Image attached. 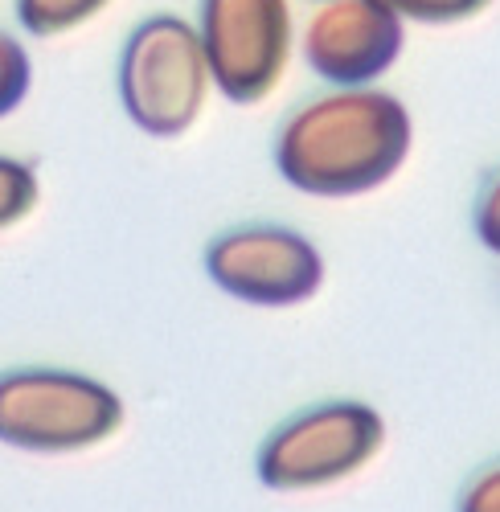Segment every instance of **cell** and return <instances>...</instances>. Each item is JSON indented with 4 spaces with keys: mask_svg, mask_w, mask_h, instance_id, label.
Segmentation results:
<instances>
[{
    "mask_svg": "<svg viewBox=\"0 0 500 512\" xmlns=\"http://www.w3.org/2000/svg\"><path fill=\"white\" fill-rule=\"evenodd\" d=\"M193 25L214 91L234 107L271 99L300 41L291 0H197Z\"/></svg>",
    "mask_w": 500,
    "mask_h": 512,
    "instance_id": "cell-5",
    "label": "cell"
},
{
    "mask_svg": "<svg viewBox=\"0 0 500 512\" xmlns=\"http://www.w3.org/2000/svg\"><path fill=\"white\" fill-rule=\"evenodd\" d=\"M119 107L148 140L189 136L214 95L197 25L181 13H148L128 29L115 62Z\"/></svg>",
    "mask_w": 500,
    "mask_h": 512,
    "instance_id": "cell-2",
    "label": "cell"
},
{
    "mask_svg": "<svg viewBox=\"0 0 500 512\" xmlns=\"http://www.w3.org/2000/svg\"><path fill=\"white\" fill-rule=\"evenodd\" d=\"M296 50L328 87H378L406 54V21L378 0H316Z\"/></svg>",
    "mask_w": 500,
    "mask_h": 512,
    "instance_id": "cell-7",
    "label": "cell"
},
{
    "mask_svg": "<svg viewBox=\"0 0 500 512\" xmlns=\"http://www.w3.org/2000/svg\"><path fill=\"white\" fill-rule=\"evenodd\" d=\"M41 201V177L29 160L0 152V234L21 226Z\"/></svg>",
    "mask_w": 500,
    "mask_h": 512,
    "instance_id": "cell-9",
    "label": "cell"
},
{
    "mask_svg": "<svg viewBox=\"0 0 500 512\" xmlns=\"http://www.w3.org/2000/svg\"><path fill=\"white\" fill-rule=\"evenodd\" d=\"M123 398L107 381L58 369L17 365L0 373V443L33 455H70L107 443L123 426Z\"/></svg>",
    "mask_w": 500,
    "mask_h": 512,
    "instance_id": "cell-3",
    "label": "cell"
},
{
    "mask_svg": "<svg viewBox=\"0 0 500 512\" xmlns=\"http://www.w3.org/2000/svg\"><path fill=\"white\" fill-rule=\"evenodd\" d=\"M406 25H464L492 9V0H378Z\"/></svg>",
    "mask_w": 500,
    "mask_h": 512,
    "instance_id": "cell-11",
    "label": "cell"
},
{
    "mask_svg": "<svg viewBox=\"0 0 500 512\" xmlns=\"http://www.w3.org/2000/svg\"><path fill=\"white\" fill-rule=\"evenodd\" d=\"M472 226H476V238L484 242V250L500 259V168L484 181V189L476 197Z\"/></svg>",
    "mask_w": 500,
    "mask_h": 512,
    "instance_id": "cell-12",
    "label": "cell"
},
{
    "mask_svg": "<svg viewBox=\"0 0 500 512\" xmlns=\"http://www.w3.org/2000/svg\"><path fill=\"white\" fill-rule=\"evenodd\" d=\"M386 447V418L369 402L332 398L283 418L255 455L271 492H316L357 476Z\"/></svg>",
    "mask_w": 500,
    "mask_h": 512,
    "instance_id": "cell-4",
    "label": "cell"
},
{
    "mask_svg": "<svg viewBox=\"0 0 500 512\" xmlns=\"http://www.w3.org/2000/svg\"><path fill=\"white\" fill-rule=\"evenodd\" d=\"M29 91H33V54L21 33L0 25V119L17 115Z\"/></svg>",
    "mask_w": 500,
    "mask_h": 512,
    "instance_id": "cell-10",
    "label": "cell"
},
{
    "mask_svg": "<svg viewBox=\"0 0 500 512\" xmlns=\"http://www.w3.org/2000/svg\"><path fill=\"white\" fill-rule=\"evenodd\" d=\"M414 148L410 107L382 87H328L279 123L275 173L304 197L345 201L390 185Z\"/></svg>",
    "mask_w": 500,
    "mask_h": 512,
    "instance_id": "cell-1",
    "label": "cell"
},
{
    "mask_svg": "<svg viewBox=\"0 0 500 512\" xmlns=\"http://www.w3.org/2000/svg\"><path fill=\"white\" fill-rule=\"evenodd\" d=\"M308 5H316V0H308Z\"/></svg>",
    "mask_w": 500,
    "mask_h": 512,
    "instance_id": "cell-14",
    "label": "cell"
},
{
    "mask_svg": "<svg viewBox=\"0 0 500 512\" xmlns=\"http://www.w3.org/2000/svg\"><path fill=\"white\" fill-rule=\"evenodd\" d=\"M210 283L250 308H300L324 287V254L291 226L250 222L222 230L201 259Z\"/></svg>",
    "mask_w": 500,
    "mask_h": 512,
    "instance_id": "cell-6",
    "label": "cell"
},
{
    "mask_svg": "<svg viewBox=\"0 0 500 512\" xmlns=\"http://www.w3.org/2000/svg\"><path fill=\"white\" fill-rule=\"evenodd\" d=\"M111 5L115 0H13V17L21 33L54 41V37H66V33H78L82 25H91Z\"/></svg>",
    "mask_w": 500,
    "mask_h": 512,
    "instance_id": "cell-8",
    "label": "cell"
},
{
    "mask_svg": "<svg viewBox=\"0 0 500 512\" xmlns=\"http://www.w3.org/2000/svg\"><path fill=\"white\" fill-rule=\"evenodd\" d=\"M455 512H500V459L484 463L480 472L468 476V484L460 488Z\"/></svg>",
    "mask_w": 500,
    "mask_h": 512,
    "instance_id": "cell-13",
    "label": "cell"
}]
</instances>
